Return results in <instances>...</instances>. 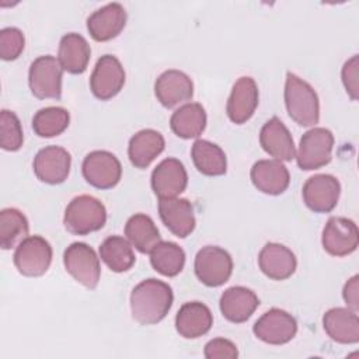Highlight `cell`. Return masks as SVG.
I'll use <instances>...</instances> for the list:
<instances>
[{
	"label": "cell",
	"mask_w": 359,
	"mask_h": 359,
	"mask_svg": "<svg viewBox=\"0 0 359 359\" xmlns=\"http://www.w3.org/2000/svg\"><path fill=\"white\" fill-rule=\"evenodd\" d=\"M258 265L262 273L269 279L285 280L294 273L297 259L286 245L279 243H266L259 251Z\"/></svg>",
	"instance_id": "20"
},
{
	"label": "cell",
	"mask_w": 359,
	"mask_h": 359,
	"mask_svg": "<svg viewBox=\"0 0 359 359\" xmlns=\"http://www.w3.org/2000/svg\"><path fill=\"white\" fill-rule=\"evenodd\" d=\"M327 335L338 344H356L359 341V318L349 307L330 309L323 317Z\"/></svg>",
	"instance_id": "25"
},
{
	"label": "cell",
	"mask_w": 359,
	"mask_h": 359,
	"mask_svg": "<svg viewBox=\"0 0 359 359\" xmlns=\"http://www.w3.org/2000/svg\"><path fill=\"white\" fill-rule=\"evenodd\" d=\"M84 180L98 189L114 188L122 177V165L115 154L107 150L88 153L81 164Z\"/></svg>",
	"instance_id": "9"
},
{
	"label": "cell",
	"mask_w": 359,
	"mask_h": 359,
	"mask_svg": "<svg viewBox=\"0 0 359 359\" xmlns=\"http://www.w3.org/2000/svg\"><path fill=\"white\" fill-rule=\"evenodd\" d=\"M107 209L102 202L91 195H79L66 206L63 224L66 230L76 236H86L104 227Z\"/></svg>",
	"instance_id": "3"
},
{
	"label": "cell",
	"mask_w": 359,
	"mask_h": 359,
	"mask_svg": "<svg viewBox=\"0 0 359 359\" xmlns=\"http://www.w3.org/2000/svg\"><path fill=\"white\" fill-rule=\"evenodd\" d=\"M323 248L334 257L352 254L359 244V233L353 220L342 216H332L327 220L323 236Z\"/></svg>",
	"instance_id": "11"
},
{
	"label": "cell",
	"mask_w": 359,
	"mask_h": 359,
	"mask_svg": "<svg viewBox=\"0 0 359 359\" xmlns=\"http://www.w3.org/2000/svg\"><path fill=\"white\" fill-rule=\"evenodd\" d=\"M158 215L165 227L180 238L188 237L196 224L194 206L184 198L160 199Z\"/></svg>",
	"instance_id": "19"
},
{
	"label": "cell",
	"mask_w": 359,
	"mask_h": 359,
	"mask_svg": "<svg viewBox=\"0 0 359 359\" xmlns=\"http://www.w3.org/2000/svg\"><path fill=\"white\" fill-rule=\"evenodd\" d=\"M165 142L160 132L154 129H142L135 133L128 146V156L136 168H146L161 154Z\"/></svg>",
	"instance_id": "27"
},
{
	"label": "cell",
	"mask_w": 359,
	"mask_h": 359,
	"mask_svg": "<svg viewBox=\"0 0 359 359\" xmlns=\"http://www.w3.org/2000/svg\"><path fill=\"white\" fill-rule=\"evenodd\" d=\"M72 157L60 146H46L34 157V172L45 184L56 185L66 181L70 172Z\"/></svg>",
	"instance_id": "14"
},
{
	"label": "cell",
	"mask_w": 359,
	"mask_h": 359,
	"mask_svg": "<svg viewBox=\"0 0 359 359\" xmlns=\"http://www.w3.org/2000/svg\"><path fill=\"white\" fill-rule=\"evenodd\" d=\"M258 87L252 77L243 76L240 77L230 93L227 100L226 112L231 122L241 125L245 123L255 112L258 107Z\"/></svg>",
	"instance_id": "16"
},
{
	"label": "cell",
	"mask_w": 359,
	"mask_h": 359,
	"mask_svg": "<svg viewBox=\"0 0 359 359\" xmlns=\"http://www.w3.org/2000/svg\"><path fill=\"white\" fill-rule=\"evenodd\" d=\"M154 94L161 105L174 108L192 98L194 83L184 72L170 69L157 77L154 83Z\"/></svg>",
	"instance_id": "17"
},
{
	"label": "cell",
	"mask_w": 359,
	"mask_h": 359,
	"mask_svg": "<svg viewBox=\"0 0 359 359\" xmlns=\"http://www.w3.org/2000/svg\"><path fill=\"white\" fill-rule=\"evenodd\" d=\"M191 157L199 172L209 177L223 175L227 171V158L224 151L216 143L198 139L191 149Z\"/></svg>",
	"instance_id": "29"
},
{
	"label": "cell",
	"mask_w": 359,
	"mask_h": 359,
	"mask_svg": "<svg viewBox=\"0 0 359 359\" xmlns=\"http://www.w3.org/2000/svg\"><path fill=\"white\" fill-rule=\"evenodd\" d=\"M254 187L268 195H280L290 182L286 165L280 160H258L250 172Z\"/></svg>",
	"instance_id": "22"
},
{
	"label": "cell",
	"mask_w": 359,
	"mask_h": 359,
	"mask_svg": "<svg viewBox=\"0 0 359 359\" xmlns=\"http://www.w3.org/2000/svg\"><path fill=\"white\" fill-rule=\"evenodd\" d=\"M219 306L226 320L240 324L247 321L254 314L259 306V299L248 287L233 286L223 292Z\"/></svg>",
	"instance_id": "24"
},
{
	"label": "cell",
	"mask_w": 359,
	"mask_h": 359,
	"mask_svg": "<svg viewBox=\"0 0 359 359\" xmlns=\"http://www.w3.org/2000/svg\"><path fill=\"white\" fill-rule=\"evenodd\" d=\"M66 271L83 286L93 290L101 276L100 259L95 251L86 243H73L63 252Z\"/></svg>",
	"instance_id": "8"
},
{
	"label": "cell",
	"mask_w": 359,
	"mask_h": 359,
	"mask_svg": "<svg viewBox=\"0 0 359 359\" xmlns=\"http://www.w3.org/2000/svg\"><path fill=\"white\" fill-rule=\"evenodd\" d=\"M196 278L209 287H217L229 280L233 272L231 255L222 247L206 245L201 248L194 264Z\"/></svg>",
	"instance_id": "6"
},
{
	"label": "cell",
	"mask_w": 359,
	"mask_h": 359,
	"mask_svg": "<svg viewBox=\"0 0 359 359\" xmlns=\"http://www.w3.org/2000/svg\"><path fill=\"white\" fill-rule=\"evenodd\" d=\"M358 279H359L358 275H353L352 278H349L342 290V297L346 306L353 311H358L359 309V285H358L359 280Z\"/></svg>",
	"instance_id": "39"
},
{
	"label": "cell",
	"mask_w": 359,
	"mask_h": 359,
	"mask_svg": "<svg viewBox=\"0 0 359 359\" xmlns=\"http://www.w3.org/2000/svg\"><path fill=\"white\" fill-rule=\"evenodd\" d=\"M334 135L325 128H311L300 139L296 153L297 165L304 171L318 170L331 161Z\"/></svg>",
	"instance_id": "5"
},
{
	"label": "cell",
	"mask_w": 359,
	"mask_h": 359,
	"mask_svg": "<svg viewBox=\"0 0 359 359\" xmlns=\"http://www.w3.org/2000/svg\"><path fill=\"white\" fill-rule=\"evenodd\" d=\"M212 325V311L201 302L184 303L175 316L177 332L187 339H196L208 334Z\"/></svg>",
	"instance_id": "23"
},
{
	"label": "cell",
	"mask_w": 359,
	"mask_h": 359,
	"mask_svg": "<svg viewBox=\"0 0 359 359\" xmlns=\"http://www.w3.org/2000/svg\"><path fill=\"white\" fill-rule=\"evenodd\" d=\"M125 236L128 241L143 254H150V251L161 241L158 229L151 217L144 213H136L128 219L125 224Z\"/></svg>",
	"instance_id": "30"
},
{
	"label": "cell",
	"mask_w": 359,
	"mask_h": 359,
	"mask_svg": "<svg viewBox=\"0 0 359 359\" xmlns=\"http://www.w3.org/2000/svg\"><path fill=\"white\" fill-rule=\"evenodd\" d=\"M203 353L208 359H236L238 356L237 346L226 338L210 339L205 345Z\"/></svg>",
	"instance_id": "37"
},
{
	"label": "cell",
	"mask_w": 359,
	"mask_h": 359,
	"mask_svg": "<svg viewBox=\"0 0 359 359\" xmlns=\"http://www.w3.org/2000/svg\"><path fill=\"white\" fill-rule=\"evenodd\" d=\"M174 294L168 283L149 278L137 283L130 293L132 317L142 325L160 323L172 306Z\"/></svg>",
	"instance_id": "1"
},
{
	"label": "cell",
	"mask_w": 359,
	"mask_h": 359,
	"mask_svg": "<svg viewBox=\"0 0 359 359\" xmlns=\"http://www.w3.org/2000/svg\"><path fill=\"white\" fill-rule=\"evenodd\" d=\"M188 185L184 164L174 157L164 158L151 172V188L158 199L177 198Z\"/></svg>",
	"instance_id": "15"
},
{
	"label": "cell",
	"mask_w": 359,
	"mask_h": 359,
	"mask_svg": "<svg viewBox=\"0 0 359 359\" xmlns=\"http://www.w3.org/2000/svg\"><path fill=\"white\" fill-rule=\"evenodd\" d=\"M259 143L262 149L275 160L290 161L296 157L293 137L278 116H272L264 123L259 132Z\"/></svg>",
	"instance_id": "21"
},
{
	"label": "cell",
	"mask_w": 359,
	"mask_h": 359,
	"mask_svg": "<svg viewBox=\"0 0 359 359\" xmlns=\"http://www.w3.org/2000/svg\"><path fill=\"white\" fill-rule=\"evenodd\" d=\"M170 126L178 137H198L206 128V111L198 102L185 104L171 115Z\"/></svg>",
	"instance_id": "28"
},
{
	"label": "cell",
	"mask_w": 359,
	"mask_h": 359,
	"mask_svg": "<svg viewBox=\"0 0 359 359\" xmlns=\"http://www.w3.org/2000/svg\"><path fill=\"white\" fill-rule=\"evenodd\" d=\"M341 76L349 97L352 100H358V55H353L349 60L345 62Z\"/></svg>",
	"instance_id": "38"
},
{
	"label": "cell",
	"mask_w": 359,
	"mask_h": 359,
	"mask_svg": "<svg viewBox=\"0 0 359 359\" xmlns=\"http://www.w3.org/2000/svg\"><path fill=\"white\" fill-rule=\"evenodd\" d=\"M24 142V133L18 116L8 109L0 114V144L3 150L17 151Z\"/></svg>",
	"instance_id": "35"
},
{
	"label": "cell",
	"mask_w": 359,
	"mask_h": 359,
	"mask_svg": "<svg viewBox=\"0 0 359 359\" xmlns=\"http://www.w3.org/2000/svg\"><path fill=\"white\" fill-rule=\"evenodd\" d=\"M100 257L104 264L116 273L129 271L135 261L132 244L121 236H109L100 245Z\"/></svg>",
	"instance_id": "31"
},
{
	"label": "cell",
	"mask_w": 359,
	"mask_h": 359,
	"mask_svg": "<svg viewBox=\"0 0 359 359\" xmlns=\"http://www.w3.org/2000/svg\"><path fill=\"white\" fill-rule=\"evenodd\" d=\"M252 331L255 337L265 344L283 345L294 338L297 321L285 310L271 309L255 321Z\"/></svg>",
	"instance_id": "10"
},
{
	"label": "cell",
	"mask_w": 359,
	"mask_h": 359,
	"mask_svg": "<svg viewBox=\"0 0 359 359\" xmlns=\"http://www.w3.org/2000/svg\"><path fill=\"white\" fill-rule=\"evenodd\" d=\"M125 84V70L114 55L101 56L90 77V88L101 101L114 98Z\"/></svg>",
	"instance_id": "12"
},
{
	"label": "cell",
	"mask_w": 359,
	"mask_h": 359,
	"mask_svg": "<svg viewBox=\"0 0 359 359\" xmlns=\"http://www.w3.org/2000/svg\"><path fill=\"white\" fill-rule=\"evenodd\" d=\"M91 56V49L84 36L76 32H70L62 36L59 42L57 59L70 74H81L86 72Z\"/></svg>",
	"instance_id": "26"
},
{
	"label": "cell",
	"mask_w": 359,
	"mask_h": 359,
	"mask_svg": "<svg viewBox=\"0 0 359 359\" xmlns=\"http://www.w3.org/2000/svg\"><path fill=\"white\" fill-rule=\"evenodd\" d=\"M126 10L119 3H109L95 10L87 18V29L98 42L111 41L118 36L126 25Z\"/></svg>",
	"instance_id": "18"
},
{
	"label": "cell",
	"mask_w": 359,
	"mask_h": 359,
	"mask_svg": "<svg viewBox=\"0 0 359 359\" xmlns=\"http://www.w3.org/2000/svg\"><path fill=\"white\" fill-rule=\"evenodd\" d=\"M25 38L21 29L7 27L0 31V57L3 60H15L24 50Z\"/></svg>",
	"instance_id": "36"
},
{
	"label": "cell",
	"mask_w": 359,
	"mask_h": 359,
	"mask_svg": "<svg viewBox=\"0 0 359 359\" xmlns=\"http://www.w3.org/2000/svg\"><path fill=\"white\" fill-rule=\"evenodd\" d=\"M29 224L22 212L6 208L0 212V247L10 250L28 237Z\"/></svg>",
	"instance_id": "33"
},
{
	"label": "cell",
	"mask_w": 359,
	"mask_h": 359,
	"mask_svg": "<svg viewBox=\"0 0 359 359\" xmlns=\"http://www.w3.org/2000/svg\"><path fill=\"white\" fill-rule=\"evenodd\" d=\"M150 264L163 276H177L184 269L185 252L172 241H160L150 251Z\"/></svg>",
	"instance_id": "32"
},
{
	"label": "cell",
	"mask_w": 359,
	"mask_h": 359,
	"mask_svg": "<svg viewBox=\"0 0 359 359\" xmlns=\"http://www.w3.org/2000/svg\"><path fill=\"white\" fill-rule=\"evenodd\" d=\"M303 201L306 206L317 213L331 212L339 199L341 184L330 174H316L303 185Z\"/></svg>",
	"instance_id": "13"
},
{
	"label": "cell",
	"mask_w": 359,
	"mask_h": 359,
	"mask_svg": "<svg viewBox=\"0 0 359 359\" xmlns=\"http://www.w3.org/2000/svg\"><path fill=\"white\" fill-rule=\"evenodd\" d=\"M63 67L55 56L43 55L36 57L28 72L31 93L39 100H59L62 97Z\"/></svg>",
	"instance_id": "4"
},
{
	"label": "cell",
	"mask_w": 359,
	"mask_h": 359,
	"mask_svg": "<svg viewBox=\"0 0 359 359\" xmlns=\"http://www.w3.org/2000/svg\"><path fill=\"white\" fill-rule=\"evenodd\" d=\"M70 122L69 111L62 107H46L32 118V129L39 137H53L63 133Z\"/></svg>",
	"instance_id": "34"
},
{
	"label": "cell",
	"mask_w": 359,
	"mask_h": 359,
	"mask_svg": "<svg viewBox=\"0 0 359 359\" xmlns=\"http://www.w3.org/2000/svg\"><path fill=\"white\" fill-rule=\"evenodd\" d=\"M52 255V247L43 237L28 236L17 245L13 261L21 275L36 278L49 269Z\"/></svg>",
	"instance_id": "7"
},
{
	"label": "cell",
	"mask_w": 359,
	"mask_h": 359,
	"mask_svg": "<svg viewBox=\"0 0 359 359\" xmlns=\"http://www.w3.org/2000/svg\"><path fill=\"white\" fill-rule=\"evenodd\" d=\"M285 105L289 116L300 126H313L320 119V102L314 88L292 72L286 73Z\"/></svg>",
	"instance_id": "2"
}]
</instances>
